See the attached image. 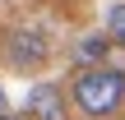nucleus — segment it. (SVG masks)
Listing matches in <instances>:
<instances>
[{"mask_svg":"<svg viewBox=\"0 0 125 120\" xmlns=\"http://www.w3.org/2000/svg\"><path fill=\"white\" fill-rule=\"evenodd\" d=\"M70 106L83 120H116L125 111V65H74L65 79Z\"/></svg>","mask_w":125,"mask_h":120,"instance_id":"nucleus-1","label":"nucleus"},{"mask_svg":"<svg viewBox=\"0 0 125 120\" xmlns=\"http://www.w3.org/2000/svg\"><path fill=\"white\" fill-rule=\"evenodd\" d=\"M5 60L14 69H42L51 60V37L42 28H9L5 32Z\"/></svg>","mask_w":125,"mask_h":120,"instance_id":"nucleus-2","label":"nucleus"},{"mask_svg":"<svg viewBox=\"0 0 125 120\" xmlns=\"http://www.w3.org/2000/svg\"><path fill=\"white\" fill-rule=\"evenodd\" d=\"M70 92L65 83H32L28 88V102H23V116L28 120H70Z\"/></svg>","mask_w":125,"mask_h":120,"instance_id":"nucleus-3","label":"nucleus"},{"mask_svg":"<svg viewBox=\"0 0 125 120\" xmlns=\"http://www.w3.org/2000/svg\"><path fill=\"white\" fill-rule=\"evenodd\" d=\"M111 51H116V37H111L107 28H102V32H83V37L74 42V65H107Z\"/></svg>","mask_w":125,"mask_h":120,"instance_id":"nucleus-4","label":"nucleus"},{"mask_svg":"<svg viewBox=\"0 0 125 120\" xmlns=\"http://www.w3.org/2000/svg\"><path fill=\"white\" fill-rule=\"evenodd\" d=\"M107 32L116 37V46H125V0H116L107 9Z\"/></svg>","mask_w":125,"mask_h":120,"instance_id":"nucleus-5","label":"nucleus"},{"mask_svg":"<svg viewBox=\"0 0 125 120\" xmlns=\"http://www.w3.org/2000/svg\"><path fill=\"white\" fill-rule=\"evenodd\" d=\"M0 120H28V116H23V111H5V106H0Z\"/></svg>","mask_w":125,"mask_h":120,"instance_id":"nucleus-6","label":"nucleus"},{"mask_svg":"<svg viewBox=\"0 0 125 120\" xmlns=\"http://www.w3.org/2000/svg\"><path fill=\"white\" fill-rule=\"evenodd\" d=\"M0 106H5V88H0Z\"/></svg>","mask_w":125,"mask_h":120,"instance_id":"nucleus-7","label":"nucleus"}]
</instances>
